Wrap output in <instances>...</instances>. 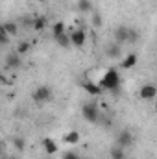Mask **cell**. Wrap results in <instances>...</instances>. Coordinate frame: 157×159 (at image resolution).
Instances as JSON below:
<instances>
[{
    "instance_id": "9c48e42d",
    "label": "cell",
    "mask_w": 157,
    "mask_h": 159,
    "mask_svg": "<svg viewBox=\"0 0 157 159\" xmlns=\"http://www.w3.org/2000/svg\"><path fill=\"white\" fill-rule=\"evenodd\" d=\"M43 148H44V154H48V156H54V154H57V150H59V146L56 144V141L50 139V137H44V139H43Z\"/></svg>"
},
{
    "instance_id": "30bf717a",
    "label": "cell",
    "mask_w": 157,
    "mask_h": 159,
    "mask_svg": "<svg viewBox=\"0 0 157 159\" xmlns=\"http://www.w3.org/2000/svg\"><path fill=\"white\" fill-rule=\"evenodd\" d=\"M135 65H137V54H135V52L128 54V56L120 61V69H124V70H129V69H133Z\"/></svg>"
},
{
    "instance_id": "7a4b0ae2",
    "label": "cell",
    "mask_w": 157,
    "mask_h": 159,
    "mask_svg": "<svg viewBox=\"0 0 157 159\" xmlns=\"http://www.w3.org/2000/svg\"><path fill=\"white\" fill-rule=\"evenodd\" d=\"M81 117L87 120L89 124H96L98 120L102 119V113H100V107L91 102V104H85L81 107Z\"/></svg>"
},
{
    "instance_id": "8fae6325",
    "label": "cell",
    "mask_w": 157,
    "mask_h": 159,
    "mask_svg": "<svg viewBox=\"0 0 157 159\" xmlns=\"http://www.w3.org/2000/svg\"><path fill=\"white\" fill-rule=\"evenodd\" d=\"M129 28H126V26H120L117 28V32H115V41H117L118 44L120 43H129Z\"/></svg>"
},
{
    "instance_id": "5b68a950",
    "label": "cell",
    "mask_w": 157,
    "mask_h": 159,
    "mask_svg": "<svg viewBox=\"0 0 157 159\" xmlns=\"http://www.w3.org/2000/svg\"><path fill=\"white\" fill-rule=\"evenodd\" d=\"M139 96H141V100H155L157 98V87L154 83H144L139 89Z\"/></svg>"
},
{
    "instance_id": "277c9868",
    "label": "cell",
    "mask_w": 157,
    "mask_h": 159,
    "mask_svg": "<svg viewBox=\"0 0 157 159\" xmlns=\"http://www.w3.org/2000/svg\"><path fill=\"white\" fill-rule=\"evenodd\" d=\"M133 143H135V137H133V133L129 129H122V131L117 133V144L118 146L129 148V146H133Z\"/></svg>"
},
{
    "instance_id": "d6986e66",
    "label": "cell",
    "mask_w": 157,
    "mask_h": 159,
    "mask_svg": "<svg viewBox=\"0 0 157 159\" xmlns=\"http://www.w3.org/2000/svg\"><path fill=\"white\" fill-rule=\"evenodd\" d=\"M63 34H67V32H65V24H63L61 20H57V22L52 26V35L57 37V35H63Z\"/></svg>"
},
{
    "instance_id": "3957f363",
    "label": "cell",
    "mask_w": 157,
    "mask_h": 159,
    "mask_svg": "<svg viewBox=\"0 0 157 159\" xmlns=\"http://www.w3.org/2000/svg\"><path fill=\"white\" fill-rule=\"evenodd\" d=\"M52 98V89L48 85H39L34 93H32V100L37 102V104H44Z\"/></svg>"
},
{
    "instance_id": "52a82bcc",
    "label": "cell",
    "mask_w": 157,
    "mask_h": 159,
    "mask_svg": "<svg viewBox=\"0 0 157 159\" xmlns=\"http://www.w3.org/2000/svg\"><path fill=\"white\" fill-rule=\"evenodd\" d=\"M20 65H22V56H20V54L11 52V54H7V56H6V69L15 70V69H19Z\"/></svg>"
},
{
    "instance_id": "603a6c76",
    "label": "cell",
    "mask_w": 157,
    "mask_h": 159,
    "mask_svg": "<svg viewBox=\"0 0 157 159\" xmlns=\"http://www.w3.org/2000/svg\"><path fill=\"white\" fill-rule=\"evenodd\" d=\"M91 22H92V26H96V28L102 26V17H100V13H92V20H91Z\"/></svg>"
},
{
    "instance_id": "4316f807",
    "label": "cell",
    "mask_w": 157,
    "mask_h": 159,
    "mask_svg": "<svg viewBox=\"0 0 157 159\" xmlns=\"http://www.w3.org/2000/svg\"><path fill=\"white\" fill-rule=\"evenodd\" d=\"M35 2H41V4H43V2H46V0H35Z\"/></svg>"
},
{
    "instance_id": "ac0fdd59",
    "label": "cell",
    "mask_w": 157,
    "mask_h": 159,
    "mask_svg": "<svg viewBox=\"0 0 157 159\" xmlns=\"http://www.w3.org/2000/svg\"><path fill=\"white\" fill-rule=\"evenodd\" d=\"M78 9L81 13H91V11H92L91 0H78Z\"/></svg>"
},
{
    "instance_id": "6da1fadb",
    "label": "cell",
    "mask_w": 157,
    "mask_h": 159,
    "mask_svg": "<svg viewBox=\"0 0 157 159\" xmlns=\"http://www.w3.org/2000/svg\"><path fill=\"white\" fill-rule=\"evenodd\" d=\"M96 81L104 91H117L118 85H120V74H118L117 69L111 67V69H105Z\"/></svg>"
},
{
    "instance_id": "e0dca14e",
    "label": "cell",
    "mask_w": 157,
    "mask_h": 159,
    "mask_svg": "<svg viewBox=\"0 0 157 159\" xmlns=\"http://www.w3.org/2000/svg\"><path fill=\"white\" fill-rule=\"evenodd\" d=\"M30 50H32V44H30V41H22V43H19V46L15 48V52H17V54H20V56H26Z\"/></svg>"
},
{
    "instance_id": "cb8c5ba5",
    "label": "cell",
    "mask_w": 157,
    "mask_h": 159,
    "mask_svg": "<svg viewBox=\"0 0 157 159\" xmlns=\"http://www.w3.org/2000/svg\"><path fill=\"white\" fill-rule=\"evenodd\" d=\"M34 20L35 19H30V17H24V19H20V22H22V26H30V28H34Z\"/></svg>"
},
{
    "instance_id": "d4e9b609",
    "label": "cell",
    "mask_w": 157,
    "mask_h": 159,
    "mask_svg": "<svg viewBox=\"0 0 157 159\" xmlns=\"http://www.w3.org/2000/svg\"><path fill=\"white\" fill-rule=\"evenodd\" d=\"M135 41H139V32L131 30V32H129V43H135Z\"/></svg>"
},
{
    "instance_id": "ffe728a7",
    "label": "cell",
    "mask_w": 157,
    "mask_h": 159,
    "mask_svg": "<svg viewBox=\"0 0 157 159\" xmlns=\"http://www.w3.org/2000/svg\"><path fill=\"white\" fill-rule=\"evenodd\" d=\"M11 144H13V148H15L17 152H22L24 146H26V143H24L22 137H13V139H11Z\"/></svg>"
},
{
    "instance_id": "4fadbf2b",
    "label": "cell",
    "mask_w": 157,
    "mask_h": 159,
    "mask_svg": "<svg viewBox=\"0 0 157 159\" xmlns=\"http://www.w3.org/2000/svg\"><path fill=\"white\" fill-rule=\"evenodd\" d=\"M54 41L61 46V48H69V46H72V43H70V34H63V35H57V37H54Z\"/></svg>"
},
{
    "instance_id": "83f0119b",
    "label": "cell",
    "mask_w": 157,
    "mask_h": 159,
    "mask_svg": "<svg viewBox=\"0 0 157 159\" xmlns=\"http://www.w3.org/2000/svg\"><path fill=\"white\" fill-rule=\"evenodd\" d=\"M11 159H17V157H11Z\"/></svg>"
},
{
    "instance_id": "9a60e30c",
    "label": "cell",
    "mask_w": 157,
    "mask_h": 159,
    "mask_svg": "<svg viewBox=\"0 0 157 159\" xmlns=\"http://www.w3.org/2000/svg\"><path fill=\"white\" fill-rule=\"evenodd\" d=\"M2 28H4L11 37H15V35L19 34V24H17V22H4V24H2Z\"/></svg>"
},
{
    "instance_id": "2e32d148",
    "label": "cell",
    "mask_w": 157,
    "mask_h": 159,
    "mask_svg": "<svg viewBox=\"0 0 157 159\" xmlns=\"http://www.w3.org/2000/svg\"><path fill=\"white\" fill-rule=\"evenodd\" d=\"M46 26H48V19H46V17H37V19L34 20V30H35V32H43Z\"/></svg>"
},
{
    "instance_id": "7c38bea8",
    "label": "cell",
    "mask_w": 157,
    "mask_h": 159,
    "mask_svg": "<svg viewBox=\"0 0 157 159\" xmlns=\"http://www.w3.org/2000/svg\"><path fill=\"white\" fill-rule=\"evenodd\" d=\"M79 139H81V135H79V131H76V129L65 133V137H63V141H65L67 144H78Z\"/></svg>"
},
{
    "instance_id": "ba28073f",
    "label": "cell",
    "mask_w": 157,
    "mask_h": 159,
    "mask_svg": "<svg viewBox=\"0 0 157 159\" xmlns=\"http://www.w3.org/2000/svg\"><path fill=\"white\" fill-rule=\"evenodd\" d=\"M83 89H85V93H89L91 96H96V94H100L104 89L98 85V81H94V80H87V81H83Z\"/></svg>"
},
{
    "instance_id": "484cf974",
    "label": "cell",
    "mask_w": 157,
    "mask_h": 159,
    "mask_svg": "<svg viewBox=\"0 0 157 159\" xmlns=\"http://www.w3.org/2000/svg\"><path fill=\"white\" fill-rule=\"evenodd\" d=\"M61 159H79V157H78V154H74V152H67Z\"/></svg>"
},
{
    "instance_id": "7402d4cb",
    "label": "cell",
    "mask_w": 157,
    "mask_h": 159,
    "mask_svg": "<svg viewBox=\"0 0 157 159\" xmlns=\"http://www.w3.org/2000/svg\"><path fill=\"white\" fill-rule=\"evenodd\" d=\"M9 37H11V35H9L4 28H0V44H2V46H6V44L9 43Z\"/></svg>"
},
{
    "instance_id": "44dd1931",
    "label": "cell",
    "mask_w": 157,
    "mask_h": 159,
    "mask_svg": "<svg viewBox=\"0 0 157 159\" xmlns=\"http://www.w3.org/2000/svg\"><path fill=\"white\" fill-rule=\"evenodd\" d=\"M107 56H109V57H115V59H117V57H120V44H113V46H109V52H107Z\"/></svg>"
},
{
    "instance_id": "5bb4252c",
    "label": "cell",
    "mask_w": 157,
    "mask_h": 159,
    "mask_svg": "<svg viewBox=\"0 0 157 159\" xmlns=\"http://www.w3.org/2000/svg\"><path fill=\"white\" fill-rule=\"evenodd\" d=\"M109 156H111V159H126V148H122V146L115 144V146L111 148Z\"/></svg>"
},
{
    "instance_id": "8992f818",
    "label": "cell",
    "mask_w": 157,
    "mask_h": 159,
    "mask_svg": "<svg viewBox=\"0 0 157 159\" xmlns=\"http://www.w3.org/2000/svg\"><path fill=\"white\" fill-rule=\"evenodd\" d=\"M85 41H87V34H85L83 28H76V30L70 32V43H72V46L81 48L85 44Z\"/></svg>"
}]
</instances>
